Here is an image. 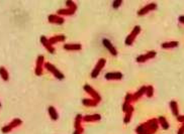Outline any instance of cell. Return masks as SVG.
I'll return each mask as SVG.
<instances>
[{
	"label": "cell",
	"mask_w": 184,
	"mask_h": 134,
	"mask_svg": "<svg viewBox=\"0 0 184 134\" xmlns=\"http://www.w3.org/2000/svg\"><path fill=\"white\" fill-rule=\"evenodd\" d=\"M159 121L158 119H150L146 123L138 126L137 133L138 134H154L158 130Z\"/></svg>",
	"instance_id": "obj_1"
},
{
	"label": "cell",
	"mask_w": 184,
	"mask_h": 134,
	"mask_svg": "<svg viewBox=\"0 0 184 134\" xmlns=\"http://www.w3.org/2000/svg\"><path fill=\"white\" fill-rule=\"evenodd\" d=\"M140 31H141V27L139 26V25H137V26L134 27L133 31H131V32L128 35V37H126V45L133 44V42H135V38L137 37V35H139V33H140Z\"/></svg>",
	"instance_id": "obj_2"
},
{
	"label": "cell",
	"mask_w": 184,
	"mask_h": 134,
	"mask_svg": "<svg viewBox=\"0 0 184 134\" xmlns=\"http://www.w3.org/2000/svg\"><path fill=\"white\" fill-rule=\"evenodd\" d=\"M46 68L48 70H49L51 73H53L54 74V76L56 77V78H58V79H60V80H63V79L65 78V76L62 74L60 71H59L58 69H56V67L55 66H53V65H51L50 63H46Z\"/></svg>",
	"instance_id": "obj_3"
},
{
	"label": "cell",
	"mask_w": 184,
	"mask_h": 134,
	"mask_svg": "<svg viewBox=\"0 0 184 134\" xmlns=\"http://www.w3.org/2000/svg\"><path fill=\"white\" fill-rule=\"evenodd\" d=\"M156 56V51H149V53L145 54H142V56H139L137 58V62L138 63H144L146 62L148 60H151V59L155 58Z\"/></svg>",
	"instance_id": "obj_4"
},
{
	"label": "cell",
	"mask_w": 184,
	"mask_h": 134,
	"mask_svg": "<svg viewBox=\"0 0 184 134\" xmlns=\"http://www.w3.org/2000/svg\"><path fill=\"white\" fill-rule=\"evenodd\" d=\"M104 65H105V60H104V59H100V60L98 61V63H97L96 67L94 68V70H93L92 73H91L92 78H96V77L98 76L99 72L102 70V68L104 67Z\"/></svg>",
	"instance_id": "obj_5"
},
{
	"label": "cell",
	"mask_w": 184,
	"mask_h": 134,
	"mask_svg": "<svg viewBox=\"0 0 184 134\" xmlns=\"http://www.w3.org/2000/svg\"><path fill=\"white\" fill-rule=\"evenodd\" d=\"M157 8V4L156 3H150V4H148V5H146L145 7H143L142 9H140V10L138 11V14L140 15H145V14H147L148 12H150V11H152V10H155V9Z\"/></svg>",
	"instance_id": "obj_6"
},
{
	"label": "cell",
	"mask_w": 184,
	"mask_h": 134,
	"mask_svg": "<svg viewBox=\"0 0 184 134\" xmlns=\"http://www.w3.org/2000/svg\"><path fill=\"white\" fill-rule=\"evenodd\" d=\"M40 42H42V44L46 47V49L50 51V53H52V54L55 53V49L53 47V44L50 42V40L48 39L46 36H42V37H40Z\"/></svg>",
	"instance_id": "obj_7"
},
{
	"label": "cell",
	"mask_w": 184,
	"mask_h": 134,
	"mask_svg": "<svg viewBox=\"0 0 184 134\" xmlns=\"http://www.w3.org/2000/svg\"><path fill=\"white\" fill-rule=\"evenodd\" d=\"M21 124V120L20 119H14L12 121V123H10L9 125H7V126H5V127H3L2 128V132H4V133H6V132H8V131H10L11 129L13 128V127H15V126H18Z\"/></svg>",
	"instance_id": "obj_8"
},
{
	"label": "cell",
	"mask_w": 184,
	"mask_h": 134,
	"mask_svg": "<svg viewBox=\"0 0 184 134\" xmlns=\"http://www.w3.org/2000/svg\"><path fill=\"white\" fill-rule=\"evenodd\" d=\"M106 80H120L122 78V74L119 72H114V73H108L105 76Z\"/></svg>",
	"instance_id": "obj_9"
},
{
	"label": "cell",
	"mask_w": 184,
	"mask_h": 134,
	"mask_svg": "<svg viewBox=\"0 0 184 134\" xmlns=\"http://www.w3.org/2000/svg\"><path fill=\"white\" fill-rule=\"evenodd\" d=\"M84 90H85L87 93H89L90 95H92V96L94 97L95 99H96V101H98V102L100 101L101 98H100V96H99V94L95 90H93L89 85H85V86H84Z\"/></svg>",
	"instance_id": "obj_10"
},
{
	"label": "cell",
	"mask_w": 184,
	"mask_h": 134,
	"mask_svg": "<svg viewBox=\"0 0 184 134\" xmlns=\"http://www.w3.org/2000/svg\"><path fill=\"white\" fill-rule=\"evenodd\" d=\"M64 49L66 51H80L82 49V45L79 44H65Z\"/></svg>",
	"instance_id": "obj_11"
},
{
	"label": "cell",
	"mask_w": 184,
	"mask_h": 134,
	"mask_svg": "<svg viewBox=\"0 0 184 134\" xmlns=\"http://www.w3.org/2000/svg\"><path fill=\"white\" fill-rule=\"evenodd\" d=\"M103 44L105 45L106 49H107L108 51H109L110 53L113 54V56H117V49H114V47H113V45L111 44V42H109V40H108V39H105V38H104V39H103Z\"/></svg>",
	"instance_id": "obj_12"
},
{
	"label": "cell",
	"mask_w": 184,
	"mask_h": 134,
	"mask_svg": "<svg viewBox=\"0 0 184 134\" xmlns=\"http://www.w3.org/2000/svg\"><path fill=\"white\" fill-rule=\"evenodd\" d=\"M170 107H171V111L173 113L174 116L178 117L179 116V108H178V104H177L176 101H171L170 102Z\"/></svg>",
	"instance_id": "obj_13"
},
{
	"label": "cell",
	"mask_w": 184,
	"mask_h": 134,
	"mask_svg": "<svg viewBox=\"0 0 184 134\" xmlns=\"http://www.w3.org/2000/svg\"><path fill=\"white\" fill-rule=\"evenodd\" d=\"M49 21L52 23H57V24H62L64 22V19L62 17L58 16V15H50L49 16Z\"/></svg>",
	"instance_id": "obj_14"
},
{
	"label": "cell",
	"mask_w": 184,
	"mask_h": 134,
	"mask_svg": "<svg viewBox=\"0 0 184 134\" xmlns=\"http://www.w3.org/2000/svg\"><path fill=\"white\" fill-rule=\"evenodd\" d=\"M101 119V116L98 114H95V115H87L83 118L84 121L86 122H91V121H98V120Z\"/></svg>",
	"instance_id": "obj_15"
},
{
	"label": "cell",
	"mask_w": 184,
	"mask_h": 134,
	"mask_svg": "<svg viewBox=\"0 0 184 134\" xmlns=\"http://www.w3.org/2000/svg\"><path fill=\"white\" fill-rule=\"evenodd\" d=\"M179 42H164L162 44V47L164 49H174V47H178Z\"/></svg>",
	"instance_id": "obj_16"
},
{
	"label": "cell",
	"mask_w": 184,
	"mask_h": 134,
	"mask_svg": "<svg viewBox=\"0 0 184 134\" xmlns=\"http://www.w3.org/2000/svg\"><path fill=\"white\" fill-rule=\"evenodd\" d=\"M44 62V56H38V62H37V69H36V74L38 75V76H40V75H42V63Z\"/></svg>",
	"instance_id": "obj_17"
},
{
	"label": "cell",
	"mask_w": 184,
	"mask_h": 134,
	"mask_svg": "<svg viewBox=\"0 0 184 134\" xmlns=\"http://www.w3.org/2000/svg\"><path fill=\"white\" fill-rule=\"evenodd\" d=\"M145 93H146V87H142L141 88L140 90L138 91L137 93H136V94H134L133 95V97H134V101H137V100L140 98V97H142V95H144Z\"/></svg>",
	"instance_id": "obj_18"
},
{
	"label": "cell",
	"mask_w": 184,
	"mask_h": 134,
	"mask_svg": "<svg viewBox=\"0 0 184 134\" xmlns=\"http://www.w3.org/2000/svg\"><path fill=\"white\" fill-rule=\"evenodd\" d=\"M65 39H66L65 35H57V36H54V37H51L49 40H50V42L53 44H56V42H64Z\"/></svg>",
	"instance_id": "obj_19"
},
{
	"label": "cell",
	"mask_w": 184,
	"mask_h": 134,
	"mask_svg": "<svg viewBox=\"0 0 184 134\" xmlns=\"http://www.w3.org/2000/svg\"><path fill=\"white\" fill-rule=\"evenodd\" d=\"M158 121L160 122L161 126H162L163 128L165 129V130H167V129H169V123H168V121H167V120H166V118H165V117L160 116V117L158 118Z\"/></svg>",
	"instance_id": "obj_20"
},
{
	"label": "cell",
	"mask_w": 184,
	"mask_h": 134,
	"mask_svg": "<svg viewBox=\"0 0 184 134\" xmlns=\"http://www.w3.org/2000/svg\"><path fill=\"white\" fill-rule=\"evenodd\" d=\"M49 114H50V116H51L52 118V120H57L58 119V117H59V115H58V113H57V111H56V109L54 108V107H49Z\"/></svg>",
	"instance_id": "obj_21"
},
{
	"label": "cell",
	"mask_w": 184,
	"mask_h": 134,
	"mask_svg": "<svg viewBox=\"0 0 184 134\" xmlns=\"http://www.w3.org/2000/svg\"><path fill=\"white\" fill-rule=\"evenodd\" d=\"M133 111H134V108L131 107L129 111H126V116H124V123H129V120H131V114H133Z\"/></svg>",
	"instance_id": "obj_22"
},
{
	"label": "cell",
	"mask_w": 184,
	"mask_h": 134,
	"mask_svg": "<svg viewBox=\"0 0 184 134\" xmlns=\"http://www.w3.org/2000/svg\"><path fill=\"white\" fill-rule=\"evenodd\" d=\"M0 76L2 77V79H3L4 81L8 80V73L6 71L5 68H3V67L0 68Z\"/></svg>",
	"instance_id": "obj_23"
},
{
	"label": "cell",
	"mask_w": 184,
	"mask_h": 134,
	"mask_svg": "<svg viewBox=\"0 0 184 134\" xmlns=\"http://www.w3.org/2000/svg\"><path fill=\"white\" fill-rule=\"evenodd\" d=\"M75 12V10H72V9L68 8V9H61V10H58V14H66V15H70L73 14Z\"/></svg>",
	"instance_id": "obj_24"
},
{
	"label": "cell",
	"mask_w": 184,
	"mask_h": 134,
	"mask_svg": "<svg viewBox=\"0 0 184 134\" xmlns=\"http://www.w3.org/2000/svg\"><path fill=\"white\" fill-rule=\"evenodd\" d=\"M82 103L85 106H96V104L98 103L97 101H94V100H88V99H84L82 101Z\"/></svg>",
	"instance_id": "obj_25"
},
{
	"label": "cell",
	"mask_w": 184,
	"mask_h": 134,
	"mask_svg": "<svg viewBox=\"0 0 184 134\" xmlns=\"http://www.w3.org/2000/svg\"><path fill=\"white\" fill-rule=\"evenodd\" d=\"M146 94L149 98H152L154 95V88L153 86H149V87H146Z\"/></svg>",
	"instance_id": "obj_26"
},
{
	"label": "cell",
	"mask_w": 184,
	"mask_h": 134,
	"mask_svg": "<svg viewBox=\"0 0 184 134\" xmlns=\"http://www.w3.org/2000/svg\"><path fill=\"white\" fill-rule=\"evenodd\" d=\"M81 119H82V116H81V115H77L76 121H75V128H76V129H80L81 128L80 123H81V121H82Z\"/></svg>",
	"instance_id": "obj_27"
},
{
	"label": "cell",
	"mask_w": 184,
	"mask_h": 134,
	"mask_svg": "<svg viewBox=\"0 0 184 134\" xmlns=\"http://www.w3.org/2000/svg\"><path fill=\"white\" fill-rule=\"evenodd\" d=\"M122 3L121 0H119V1H113L112 2V5H113V8H117L120 5V4Z\"/></svg>",
	"instance_id": "obj_28"
},
{
	"label": "cell",
	"mask_w": 184,
	"mask_h": 134,
	"mask_svg": "<svg viewBox=\"0 0 184 134\" xmlns=\"http://www.w3.org/2000/svg\"><path fill=\"white\" fill-rule=\"evenodd\" d=\"M177 121L181 122V123H184V115H181V116L177 117Z\"/></svg>",
	"instance_id": "obj_29"
},
{
	"label": "cell",
	"mask_w": 184,
	"mask_h": 134,
	"mask_svg": "<svg viewBox=\"0 0 184 134\" xmlns=\"http://www.w3.org/2000/svg\"><path fill=\"white\" fill-rule=\"evenodd\" d=\"M183 125L179 128V130H178V132H177V134H184V123H182Z\"/></svg>",
	"instance_id": "obj_30"
},
{
	"label": "cell",
	"mask_w": 184,
	"mask_h": 134,
	"mask_svg": "<svg viewBox=\"0 0 184 134\" xmlns=\"http://www.w3.org/2000/svg\"><path fill=\"white\" fill-rule=\"evenodd\" d=\"M82 128H80V129H76V131H75V133L74 134H81L82 133Z\"/></svg>",
	"instance_id": "obj_31"
},
{
	"label": "cell",
	"mask_w": 184,
	"mask_h": 134,
	"mask_svg": "<svg viewBox=\"0 0 184 134\" xmlns=\"http://www.w3.org/2000/svg\"><path fill=\"white\" fill-rule=\"evenodd\" d=\"M179 21H180L181 23L184 24V16H183V15H181V16L179 17Z\"/></svg>",
	"instance_id": "obj_32"
},
{
	"label": "cell",
	"mask_w": 184,
	"mask_h": 134,
	"mask_svg": "<svg viewBox=\"0 0 184 134\" xmlns=\"http://www.w3.org/2000/svg\"><path fill=\"white\" fill-rule=\"evenodd\" d=\"M0 107H1V104H0Z\"/></svg>",
	"instance_id": "obj_33"
}]
</instances>
